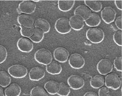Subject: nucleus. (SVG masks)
Here are the masks:
<instances>
[{
    "label": "nucleus",
    "mask_w": 122,
    "mask_h": 96,
    "mask_svg": "<svg viewBox=\"0 0 122 96\" xmlns=\"http://www.w3.org/2000/svg\"><path fill=\"white\" fill-rule=\"evenodd\" d=\"M84 3L90 9L95 12H99L102 8V3L97 0H85Z\"/></svg>",
    "instance_id": "4be33fe9"
},
{
    "label": "nucleus",
    "mask_w": 122,
    "mask_h": 96,
    "mask_svg": "<svg viewBox=\"0 0 122 96\" xmlns=\"http://www.w3.org/2000/svg\"><path fill=\"white\" fill-rule=\"evenodd\" d=\"M67 83L70 87L73 90L82 89L85 85V81L81 77L77 75H72L68 78Z\"/></svg>",
    "instance_id": "9b49d317"
},
{
    "label": "nucleus",
    "mask_w": 122,
    "mask_h": 96,
    "mask_svg": "<svg viewBox=\"0 0 122 96\" xmlns=\"http://www.w3.org/2000/svg\"><path fill=\"white\" fill-rule=\"evenodd\" d=\"M122 58L118 56L116 58L114 61V66L117 71L122 72Z\"/></svg>",
    "instance_id": "2f4dec72"
},
{
    "label": "nucleus",
    "mask_w": 122,
    "mask_h": 96,
    "mask_svg": "<svg viewBox=\"0 0 122 96\" xmlns=\"http://www.w3.org/2000/svg\"><path fill=\"white\" fill-rule=\"evenodd\" d=\"M20 33L22 36L26 38H30L32 36L34 33V27H24L20 26Z\"/></svg>",
    "instance_id": "c85d7f7f"
},
{
    "label": "nucleus",
    "mask_w": 122,
    "mask_h": 96,
    "mask_svg": "<svg viewBox=\"0 0 122 96\" xmlns=\"http://www.w3.org/2000/svg\"><path fill=\"white\" fill-rule=\"evenodd\" d=\"M30 96H48L47 92L43 88L37 86L34 87L31 89Z\"/></svg>",
    "instance_id": "bb28decb"
},
{
    "label": "nucleus",
    "mask_w": 122,
    "mask_h": 96,
    "mask_svg": "<svg viewBox=\"0 0 122 96\" xmlns=\"http://www.w3.org/2000/svg\"><path fill=\"white\" fill-rule=\"evenodd\" d=\"M11 78L9 75L5 71H0V86L7 87L10 84Z\"/></svg>",
    "instance_id": "a878e982"
},
{
    "label": "nucleus",
    "mask_w": 122,
    "mask_h": 96,
    "mask_svg": "<svg viewBox=\"0 0 122 96\" xmlns=\"http://www.w3.org/2000/svg\"><path fill=\"white\" fill-rule=\"evenodd\" d=\"M8 72L10 75L16 79H21L26 76L28 73L27 69L21 65H14L9 67Z\"/></svg>",
    "instance_id": "39448f33"
},
{
    "label": "nucleus",
    "mask_w": 122,
    "mask_h": 96,
    "mask_svg": "<svg viewBox=\"0 0 122 96\" xmlns=\"http://www.w3.org/2000/svg\"><path fill=\"white\" fill-rule=\"evenodd\" d=\"M21 92V87L16 84H12L5 89V96H20Z\"/></svg>",
    "instance_id": "aec40b11"
},
{
    "label": "nucleus",
    "mask_w": 122,
    "mask_h": 96,
    "mask_svg": "<svg viewBox=\"0 0 122 96\" xmlns=\"http://www.w3.org/2000/svg\"><path fill=\"white\" fill-rule=\"evenodd\" d=\"M46 72L51 75H57L61 73L62 67L58 63L53 61L46 65Z\"/></svg>",
    "instance_id": "6ab92c4d"
},
{
    "label": "nucleus",
    "mask_w": 122,
    "mask_h": 96,
    "mask_svg": "<svg viewBox=\"0 0 122 96\" xmlns=\"http://www.w3.org/2000/svg\"><path fill=\"white\" fill-rule=\"evenodd\" d=\"M32 1H33V2H39L41 1V0H32Z\"/></svg>",
    "instance_id": "4c0bfd02"
},
{
    "label": "nucleus",
    "mask_w": 122,
    "mask_h": 96,
    "mask_svg": "<svg viewBox=\"0 0 122 96\" xmlns=\"http://www.w3.org/2000/svg\"><path fill=\"white\" fill-rule=\"evenodd\" d=\"M122 30H118L115 32L113 36V39L115 43L119 47H122Z\"/></svg>",
    "instance_id": "c756f323"
},
{
    "label": "nucleus",
    "mask_w": 122,
    "mask_h": 96,
    "mask_svg": "<svg viewBox=\"0 0 122 96\" xmlns=\"http://www.w3.org/2000/svg\"><path fill=\"white\" fill-rule=\"evenodd\" d=\"M86 24L89 27H96L101 23V20L99 15L97 14L92 13L89 19L85 21Z\"/></svg>",
    "instance_id": "b1692460"
},
{
    "label": "nucleus",
    "mask_w": 122,
    "mask_h": 96,
    "mask_svg": "<svg viewBox=\"0 0 122 96\" xmlns=\"http://www.w3.org/2000/svg\"><path fill=\"white\" fill-rule=\"evenodd\" d=\"M55 28L56 32L61 35H66L71 31L69 20L66 17L60 18L55 23Z\"/></svg>",
    "instance_id": "20e7f679"
},
{
    "label": "nucleus",
    "mask_w": 122,
    "mask_h": 96,
    "mask_svg": "<svg viewBox=\"0 0 122 96\" xmlns=\"http://www.w3.org/2000/svg\"><path fill=\"white\" fill-rule=\"evenodd\" d=\"M86 37L87 40L91 43L99 44L104 40V33L102 30L99 28H91L87 31Z\"/></svg>",
    "instance_id": "f257e3e1"
},
{
    "label": "nucleus",
    "mask_w": 122,
    "mask_h": 96,
    "mask_svg": "<svg viewBox=\"0 0 122 96\" xmlns=\"http://www.w3.org/2000/svg\"><path fill=\"white\" fill-rule=\"evenodd\" d=\"M113 64L109 59H102L98 63L97 69L101 75H107L113 70Z\"/></svg>",
    "instance_id": "423d86ee"
},
{
    "label": "nucleus",
    "mask_w": 122,
    "mask_h": 96,
    "mask_svg": "<svg viewBox=\"0 0 122 96\" xmlns=\"http://www.w3.org/2000/svg\"><path fill=\"white\" fill-rule=\"evenodd\" d=\"M83 96H98L96 93L92 91H88L85 93Z\"/></svg>",
    "instance_id": "c9c22d12"
},
{
    "label": "nucleus",
    "mask_w": 122,
    "mask_h": 96,
    "mask_svg": "<svg viewBox=\"0 0 122 96\" xmlns=\"http://www.w3.org/2000/svg\"><path fill=\"white\" fill-rule=\"evenodd\" d=\"M44 32L38 28H35L34 29L33 34L29 39L34 43H39L42 41L44 39Z\"/></svg>",
    "instance_id": "393cba45"
},
{
    "label": "nucleus",
    "mask_w": 122,
    "mask_h": 96,
    "mask_svg": "<svg viewBox=\"0 0 122 96\" xmlns=\"http://www.w3.org/2000/svg\"><path fill=\"white\" fill-rule=\"evenodd\" d=\"M90 85L94 89H98L102 87L105 84V79L102 76L96 75L91 79Z\"/></svg>",
    "instance_id": "5701e85b"
},
{
    "label": "nucleus",
    "mask_w": 122,
    "mask_h": 96,
    "mask_svg": "<svg viewBox=\"0 0 122 96\" xmlns=\"http://www.w3.org/2000/svg\"><path fill=\"white\" fill-rule=\"evenodd\" d=\"M75 4L74 0H59L57 2L59 9L63 12H67L71 10Z\"/></svg>",
    "instance_id": "f3484780"
},
{
    "label": "nucleus",
    "mask_w": 122,
    "mask_h": 96,
    "mask_svg": "<svg viewBox=\"0 0 122 96\" xmlns=\"http://www.w3.org/2000/svg\"><path fill=\"white\" fill-rule=\"evenodd\" d=\"M0 96H4V91L1 87H0Z\"/></svg>",
    "instance_id": "e433bc0d"
},
{
    "label": "nucleus",
    "mask_w": 122,
    "mask_h": 96,
    "mask_svg": "<svg viewBox=\"0 0 122 96\" xmlns=\"http://www.w3.org/2000/svg\"><path fill=\"white\" fill-rule=\"evenodd\" d=\"M44 70L40 67H35L32 69L29 73V79L33 81H38L42 79L45 76Z\"/></svg>",
    "instance_id": "ddd939ff"
},
{
    "label": "nucleus",
    "mask_w": 122,
    "mask_h": 96,
    "mask_svg": "<svg viewBox=\"0 0 122 96\" xmlns=\"http://www.w3.org/2000/svg\"><path fill=\"white\" fill-rule=\"evenodd\" d=\"M71 29L75 31L81 30L83 28L84 21L81 17L77 15L71 16L69 19Z\"/></svg>",
    "instance_id": "4468645a"
},
{
    "label": "nucleus",
    "mask_w": 122,
    "mask_h": 96,
    "mask_svg": "<svg viewBox=\"0 0 122 96\" xmlns=\"http://www.w3.org/2000/svg\"><path fill=\"white\" fill-rule=\"evenodd\" d=\"M105 84L108 89L115 91L118 89L121 86V79L117 74H108L105 79Z\"/></svg>",
    "instance_id": "7ed1b4c3"
},
{
    "label": "nucleus",
    "mask_w": 122,
    "mask_h": 96,
    "mask_svg": "<svg viewBox=\"0 0 122 96\" xmlns=\"http://www.w3.org/2000/svg\"><path fill=\"white\" fill-rule=\"evenodd\" d=\"M18 9L20 12L29 15L35 12L36 5L32 0H25L19 4Z\"/></svg>",
    "instance_id": "6e6552de"
},
{
    "label": "nucleus",
    "mask_w": 122,
    "mask_h": 96,
    "mask_svg": "<svg viewBox=\"0 0 122 96\" xmlns=\"http://www.w3.org/2000/svg\"><path fill=\"white\" fill-rule=\"evenodd\" d=\"M34 59L38 63L46 65L51 63L53 57L51 52L46 49H41L36 51Z\"/></svg>",
    "instance_id": "f03ea898"
},
{
    "label": "nucleus",
    "mask_w": 122,
    "mask_h": 96,
    "mask_svg": "<svg viewBox=\"0 0 122 96\" xmlns=\"http://www.w3.org/2000/svg\"><path fill=\"white\" fill-rule=\"evenodd\" d=\"M44 88L46 91L51 95L57 94L60 89L59 83L52 81L46 82L45 84Z\"/></svg>",
    "instance_id": "a211bd4d"
},
{
    "label": "nucleus",
    "mask_w": 122,
    "mask_h": 96,
    "mask_svg": "<svg viewBox=\"0 0 122 96\" xmlns=\"http://www.w3.org/2000/svg\"><path fill=\"white\" fill-rule=\"evenodd\" d=\"M36 28H38L41 30L45 34L49 32L51 28L50 23L48 21L45 19H38L34 23Z\"/></svg>",
    "instance_id": "412c9836"
},
{
    "label": "nucleus",
    "mask_w": 122,
    "mask_h": 96,
    "mask_svg": "<svg viewBox=\"0 0 122 96\" xmlns=\"http://www.w3.org/2000/svg\"><path fill=\"white\" fill-rule=\"evenodd\" d=\"M16 45L18 50L25 53H29L34 49V45L32 41L27 38L22 37L19 39Z\"/></svg>",
    "instance_id": "1a4fd4ad"
},
{
    "label": "nucleus",
    "mask_w": 122,
    "mask_h": 96,
    "mask_svg": "<svg viewBox=\"0 0 122 96\" xmlns=\"http://www.w3.org/2000/svg\"><path fill=\"white\" fill-rule=\"evenodd\" d=\"M7 55L6 49L3 46L0 45V64L3 63L6 61Z\"/></svg>",
    "instance_id": "7c9ffc66"
},
{
    "label": "nucleus",
    "mask_w": 122,
    "mask_h": 96,
    "mask_svg": "<svg viewBox=\"0 0 122 96\" xmlns=\"http://www.w3.org/2000/svg\"><path fill=\"white\" fill-rule=\"evenodd\" d=\"M69 55L67 50L62 47L57 48L54 51L53 56L55 59L62 63H66L67 61Z\"/></svg>",
    "instance_id": "f8f14e48"
},
{
    "label": "nucleus",
    "mask_w": 122,
    "mask_h": 96,
    "mask_svg": "<svg viewBox=\"0 0 122 96\" xmlns=\"http://www.w3.org/2000/svg\"><path fill=\"white\" fill-rule=\"evenodd\" d=\"M69 63L70 66L73 69H81L85 65V60L81 55L74 53L70 56Z\"/></svg>",
    "instance_id": "0eeeda50"
},
{
    "label": "nucleus",
    "mask_w": 122,
    "mask_h": 96,
    "mask_svg": "<svg viewBox=\"0 0 122 96\" xmlns=\"http://www.w3.org/2000/svg\"><path fill=\"white\" fill-rule=\"evenodd\" d=\"M115 4L116 7L118 9L120 10L122 9V0H116L115 1Z\"/></svg>",
    "instance_id": "f704fd0d"
},
{
    "label": "nucleus",
    "mask_w": 122,
    "mask_h": 96,
    "mask_svg": "<svg viewBox=\"0 0 122 96\" xmlns=\"http://www.w3.org/2000/svg\"></svg>",
    "instance_id": "58836bf2"
},
{
    "label": "nucleus",
    "mask_w": 122,
    "mask_h": 96,
    "mask_svg": "<svg viewBox=\"0 0 122 96\" xmlns=\"http://www.w3.org/2000/svg\"><path fill=\"white\" fill-rule=\"evenodd\" d=\"M60 89L57 94L59 96H68L71 93L70 87L64 82L59 83Z\"/></svg>",
    "instance_id": "cd10ccee"
},
{
    "label": "nucleus",
    "mask_w": 122,
    "mask_h": 96,
    "mask_svg": "<svg viewBox=\"0 0 122 96\" xmlns=\"http://www.w3.org/2000/svg\"><path fill=\"white\" fill-rule=\"evenodd\" d=\"M99 96H112L110 93L109 89L106 87L101 88L98 91Z\"/></svg>",
    "instance_id": "473e14b6"
},
{
    "label": "nucleus",
    "mask_w": 122,
    "mask_h": 96,
    "mask_svg": "<svg viewBox=\"0 0 122 96\" xmlns=\"http://www.w3.org/2000/svg\"><path fill=\"white\" fill-rule=\"evenodd\" d=\"M117 13L115 10L111 7H106L102 11V19L107 24L113 23L115 19Z\"/></svg>",
    "instance_id": "9d476101"
},
{
    "label": "nucleus",
    "mask_w": 122,
    "mask_h": 96,
    "mask_svg": "<svg viewBox=\"0 0 122 96\" xmlns=\"http://www.w3.org/2000/svg\"><path fill=\"white\" fill-rule=\"evenodd\" d=\"M122 17L121 16L117 17L115 21V25L116 26L118 30H122Z\"/></svg>",
    "instance_id": "72a5a7b5"
},
{
    "label": "nucleus",
    "mask_w": 122,
    "mask_h": 96,
    "mask_svg": "<svg viewBox=\"0 0 122 96\" xmlns=\"http://www.w3.org/2000/svg\"><path fill=\"white\" fill-rule=\"evenodd\" d=\"M17 22L20 26L33 27L34 21L31 16L26 14H21L17 17Z\"/></svg>",
    "instance_id": "2eb2a0df"
},
{
    "label": "nucleus",
    "mask_w": 122,
    "mask_h": 96,
    "mask_svg": "<svg viewBox=\"0 0 122 96\" xmlns=\"http://www.w3.org/2000/svg\"><path fill=\"white\" fill-rule=\"evenodd\" d=\"M92 13L91 10L88 8L83 5L77 7L74 11V15L79 16L84 21L90 18Z\"/></svg>",
    "instance_id": "dca6fc26"
}]
</instances>
